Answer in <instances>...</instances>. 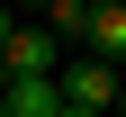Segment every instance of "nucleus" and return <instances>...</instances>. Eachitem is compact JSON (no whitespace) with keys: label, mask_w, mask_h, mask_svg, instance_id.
Here are the masks:
<instances>
[{"label":"nucleus","mask_w":126,"mask_h":117,"mask_svg":"<svg viewBox=\"0 0 126 117\" xmlns=\"http://www.w3.org/2000/svg\"><path fill=\"white\" fill-rule=\"evenodd\" d=\"M117 72L126 63H108V54L81 45V63H63V108H117Z\"/></svg>","instance_id":"obj_1"},{"label":"nucleus","mask_w":126,"mask_h":117,"mask_svg":"<svg viewBox=\"0 0 126 117\" xmlns=\"http://www.w3.org/2000/svg\"><path fill=\"white\" fill-rule=\"evenodd\" d=\"M0 54H9V72H63V36H54L45 18H18Z\"/></svg>","instance_id":"obj_2"},{"label":"nucleus","mask_w":126,"mask_h":117,"mask_svg":"<svg viewBox=\"0 0 126 117\" xmlns=\"http://www.w3.org/2000/svg\"><path fill=\"white\" fill-rule=\"evenodd\" d=\"M9 117H72L63 108V72H9Z\"/></svg>","instance_id":"obj_3"},{"label":"nucleus","mask_w":126,"mask_h":117,"mask_svg":"<svg viewBox=\"0 0 126 117\" xmlns=\"http://www.w3.org/2000/svg\"><path fill=\"white\" fill-rule=\"evenodd\" d=\"M90 54H108V63H126V0H99V9H90Z\"/></svg>","instance_id":"obj_4"},{"label":"nucleus","mask_w":126,"mask_h":117,"mask_svg":"<svg viewBox=\"0 0 126 117\" xmlns=\"http://www.w3.org/2000/svg\"><path fill=\"white\" fill-rule=\"evenodd\" d=\"M90 9H99V0H45L36 18H45V27H54V36H63V45H81V36H90Z\"/></svg>","instance_id":"obj_5"},{"label":"nucleus","mask_w":126,"mask_h":117,"mask_svg":"<svg viewBox=\"0 0 126 117\" xmlns=\"http://www.w3.org/2000/svg\"><path fill=\"white\" fill-rule=\"evenodd\" d=\"M9 27H18V18H9V0H0V45H9Z\"/></svg>","instance_id":"obj_6"},{"label":"nucleus","mask_w":126,"mask_h":117,"mask_svg":"<svg viewBox=\"0 0 126 117\" xmlns=\"http://www.w3.org/2000/svg\"><path fill=\"white\" fill-rule=\"evenodd\" d=\"M0 99H9V54H0Z\"/></svg>","instance_id":"obj_7"},{"label":"nucleus","mask_w":126,"mask_h":117,"mask_svg":"<svg viewBox=\"0 0 126 117\" xmlns=\"http://www.w3.org/2000/svg\"><path fill=\"white\" fill-rule=\"evenodd\" d=\"M117 117H126V72H117Z\"/></svg>","instance_id":"obj_8"},{"label":"nucleus","mask_w":126,"mask_h":117,"mask_svg":"<svg viewBox=\"0 0 126 117\" xmlns=\"http://www.w3.org/2000/svg\"><path fill=\"white\" fill-rule=\"evenodd\" d=\"M27 9H45V0H27Z\"/></svg>","instance_id":"obj_9"}]
</instances>
